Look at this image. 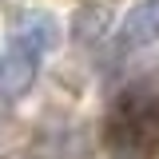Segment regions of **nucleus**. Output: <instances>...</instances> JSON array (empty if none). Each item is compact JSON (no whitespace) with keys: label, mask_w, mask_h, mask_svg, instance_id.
I'll return each mask as SVG.
<instances>
[{"label":"nucleus","mask_w":159,"mask_h":159,"mask_svg":"<svg viewBox=\"0 0 159 159\" xmlns=\"http://www.w3.org/2000/svg\"><path fill=\"white\" fill-rule=\"evenodd\" d=\"M36 68H40V56L12 40V48L0 56V99H20L36 84Z\"/></svg>","instance_id":"2"},{"label":"nucleus","mask_w":159,"mask_h":159,"mask_svg":"<svg viewBox=\"0 0 159 159\" xmlns=\"http://www.w3.org/2000/svg\"><path fill=\"white\" fill-rule=\"evenodd\" d=\"M107 147L116 159H151L159 151V96L127 92L107 116Z\"/></svg>","instance_id":"1"},{"label":"nucleus","mask_w":159,"mask_h":159,"mask_svg":"<svg viewBox=\"0 0 159 159\" xmlns=\"http://www.w3.org/2000/svg\"><path fill=\"white\" fill-rule=\"evenodd\" d=\"M16 44H24L28 52H36V56L44 60L60 44V24L48 16V12H32V16H24V24L16 28Z\"/></svg>","instance_id":"3"},{"label":"nucleus","mask_w":159,"mask_h":159,"mask_svg":"<svg viewBox=\"0 0 159 159\" xmlns=\"http://www.w3.org/2000/svg\"><path fill=\"white\" fill-rule=\"evenodd\" d=\"M123 40H127V44L159 40V0H139L135 4V12L123 24Z\"/></svg>","instance_id":"4"}]
</instances>
